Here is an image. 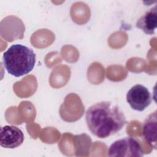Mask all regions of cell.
Here are the masks:
<instances>
[{
	"instance_id": "3",
	"label": "cell",
	"mask_w": 157,
	"mask_h": 157,
	"mask_svg": "<svg viewBox=\"0 0 157 157\" xmlns=\"http://www.w3.org/2000/svg\"><path fill=\"white\" fill-rule=\"evenodd\" d=\"M109 156L117 157H140L144 156L140 143L134 138L125 137L115 141L110 146Z\"/></svg>"
},
{
	"instance_id": "6",
	"label": "cell",
	"mask_w": 157,
	"mask_h": 157,
	"mask_svg": "<svg viewBox=\"0 0 157 157\" xmlns=\"http://www.w3.org/2000/svg\"><path fill=\"white\" fill-rule=\"evenodd\" d=\"M136 26L147 34H153L157 26L156 6L147 11L137 21Z\"/></svg>"
},
{
	"instance_id": "4",
	"label": "cell",
	"mask_w": 157,
	"mask_h": 157,
	"mask_svg": "<svg viewBox=\"0 0 157 157\" xmlns=\"http://www.w3.org/2000/svg\"><path fill=\"white\" fill-rule=\"evenodd\" d=\"M126 101L132 109L142 112L150 105L152 96L147 87L137 84L128 91Z\"/></svg>"
},
{
	"instance_id": "1",
	"label": "cell",
	"mask_w": 157,
	"mask_h": 157,
	"mask_svg": "<svg viewBox=\"0 0 157 157\" xmlns=\"http://www.w3.org/2000/svg\"><path fill=\"white\" fill-rule=\"evenodd\" d=\"M85 118L90 132L101 139L117 134L127 123L119 106L109 101H101L91 105L86 112Z\"/></svg>"
},
{
	"instance_id": "5",
	"label": "cell",
	"mask_w": 157,
	"mask_h": 157,
	"mask_svg": "<svg viewBox=\"0 0 157 157\" xmlns=\"http://www.w3.org/2000/svg\"><path fill=\"white\" fill-rule=\"evenodd\" d=\"M24 140L22 131L13 125H6L1 128V146L6 148H15L20 146Z\"/></svg>"
},
{
	"instance_id": "2",
	"label": "cell",
	"mask_w": 157,
	"mask_h": 157,
	"mask_svg": "<svg viewBox=\"0 0 157 157\" xmlns=\"http://www.w3.org/2000/svg\"><path fill=\"white\" fill-rule=\"evenodd\" d=\"M2 63L9 74L18 77L33 70L36 63V54L27 46L13 44L3 53Z\"/></svg>"
},
{
	"instance_id": "7",
	"label": "cell",
	"mask_w": 157,
	"mask_h": 157,
	"mask_svg": "<svg viewBox=\"0 0 157 157\" xmlns=\"http://www.w3.org/2000/svg\"><path fill=\"white\" fill-rule=\"evenodd\" d=\"M157 116L156 111L150 113L145 120L143 124V135L148 145L156 149L157 138Z\"/></svg>"
}]
</instances>
